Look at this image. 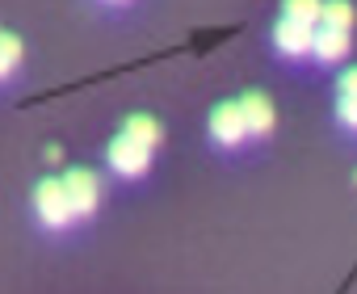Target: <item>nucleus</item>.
I'll list each match as a JSON object with an SVG mask.
<instances>
[{"label": "nucleus", "instance_id": "1", "mask_svg": "<svg viewBox=\"0 0 357 294\" xmlns=\"http://www.w3.org/2000/svg\"><path fill=\"white\" fill-rule=\"evenodd\" d=\"M34 210H38V219L47 223V227H68L72 219H76V210H72V202H68V189H63V181H38V189H34Z\"/></svg>", "mask_w": 357, "mask_h": 294}, {"label": "nucleus", "instance_id": "2", "mask_svg": "<svg viewBox=\"0 0 357 294\" xmlns=\"http://www.w3.org/2000/svg\"><path fill=\"white\" fill-rule=\"evenodd\" d=\"M147 164H151V147L135 143L130 134H118V139L109 143V169H114L118 177H143Z\"/></svg>", "mask_w": 357, "mask_h": 294}, {"label": "nucleus", "instance_id": "3", "mask_svg": "<svg viewBox=\"0 0 357 294\" xmlns=\"http://www.w3.org/2000/svg\"><path fill=\"white\" fill-rule=\"evenodd\" d=\"M273 42H278V51H282L286 59H303V55H311V47H315V26L294 22V17H282V22L273 26Z\"/></svg>", "mask_w": 357, "mask_h": 294}, {"label": "nucleus", "instance_id": "4", "mask_svg": "<svg viewBox=\"0 0 357 294\" xmlns=\"http://www.w3.org/2000/svg\"><path fill=\"white\" fill-rule=\"evenodd\" d=\"M244 134H248V122H244L240 101H223V105H215V114H211V139L223 143V147H236Z\"/></svg>", "mask_w": 357, "mask_h": 294}, {"label": "nucleus", "instance_id": "5", "mask_svg": "<svg viewBox=\"0 0 357 294\" xmlns=\"http://www.w3.org/2000/svg\"><path fill=\"white\" fill-rule=\"evenodd\" d=\"M63 189H68V202H72L76 215H93L97 202H101V181H97V173H89V169H72V173L63 177Z\"/></svg>", "mask_w": 357, "mask_h": 294}, {"label": "nucleus", "instance_id": "6", "mask_svg": "<svg viewBox=\"0 0 357 294\" xmlns=\"http://www.w3.org/2000/svg\"><path fill=\"white\" fill-rule=\"evenodd\" d=\"M240 109H244V122H248V134H269L273 130V101L265 93H244L240 97Z\"/></svg>", "mask_w": 357, "mask_h": 294}, {"label": "nucleus", "instance_id": "7", "mask_svg": "<svg viewBox=\"0 0 357 294\" xmlns=\"http://www.w3.org/2000/svg\"><path fill=\"white\" fill-rule=\"evenodd\" d=\"M311 55H315L319 63L344 59V55H349V30H324V26H315V47H311Z\"/></svg>", "mask_w": 357, "mask_h": 294}, {"label": "nucleus", "instance_id": "8", "mask_svg": "<svg viewBox=\"0 0 357 294\" xmlns=\"http://www.w3.org/2000/svg\"><path fill=\"white\" fill-rule=\"evenodd\" d=\"M122 134H130V139H135V143H143V147H155L164 130H160V122H155V118H147V114H130V118H126V126H122Z\"/></svg>", "mask_w": 357, "mask_h": 294}, {"label": "nucleus", "instance_id": "9", "mask_svg": "<svg viewBox=\"0 0 357 294\" xmlns=\"http://www.w3.org/2000/svg\"><path fill=\"white\" fill-rule=\"evenodd\" d=\"M319 26L324 30H349L353 26V5H349V0H324Z\"/></svg>", "mask_w": 357, "mask_h": 294}, {"label": "nucleus", "instance_id": "10", "mask_svg": "<svg viewBox=\"0 0 357 294\" xmlns=\"http://www.w3.org/2000/svg\"><path fill=\"white\" fill-rule=\"evenodd\" d=\"M319 13H324L319 0H282V17H294V22L319 26Z\"/></svg>", "mask_w": 357, "mask_h": 294}, {"label": "nucleus", "instance_id": "11", "mask_svg": "<svg viewBox=\"0 0 357 294\" xmlns=\"http://www.w3.org/2000/svg\"><path fill=\"white\" fill-rule=\"evenodd\" d=\"M22 63V38L17 34H0V80Z\"/></svg>", "mask_w": 357, "mask_h": 294}, {"label": "nucleus", "instance_id": "12", "mask_svg": "<svg viewBox=\"0 0 357 294\" xmlns=\"http://www.w3.org/2000/svg\"><path fill=\"white\" fill-rule=\"evenodd\" d=\"M336 114H340V122H344V126H353V130H357V97H340Z\"/></svg>", "mask_w": 357, "mask_h": 294}, {"label": "nucleus", "instance_id": "13", "mask_svg": "<svg viewBox=\"0 0 357 294\" xmlns=\"http://www.w3.org/2000/svg\"><path fill=\"white\" fill-rule=\"evenodd\" d=\"M340 97H357V68H349L340 76Z\"/></svg>", "mask_w": 357, "mask_h": 294}]
</instances>
